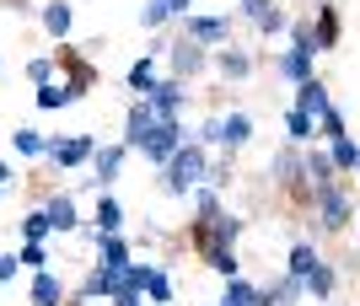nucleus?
Segmentation results:
<instances>
[{"label": "nucleus", "instance_id": "obj_2", "mask_svg": "<svg viewBox=\"0 0 360 306\" xmlns=\"http://www.w3.org/2000/svg\"><path fill=\"white\" fill-rule=\"evenodd\" d=\"M312 231H323V237H333V231H349L355 226V215H360V204H355V194H349L339 178H333L328 188H317V204H312Z\"/></svg>", "mask_w": 360, "mask_h": 306}, {"label": "nucleus", "instance_id": "obj_11", "mask_svg": "<svg viewBox=\"0 0 360 306\" xmlns=\"http://www.w3.org/2000/svg\"><path fill=\"white\" fill-rule=\"evenodd\" d=\"M150 129H156V107H150V97H129V113H124V145L140 151Z\"/></svg>", "mask_w": 360, "mask_h": 306}, {"label": "nucleus", "instance_id": "obj_41", "mask_svg": "<svg viewBox=\"0 0 360 306\" xmlns=\"http://www.w3.org/2000/svg\"><path fill=\"white\" fill-rule=\"evenodd\" d=\"M167 11H172V16H188V11H194V0H167Z\"/></svg>", "mask_w": 360, "mask_h": 306}, {"label": "nucleus", "instance_id": "obj_30", "mask_svg": "<svg viewBox=\"0 0 360 306\" xmlns=\"http://www.w3.org/2000/svg\"><path fill=\"white\" fill-rule=\"evenodd\" d=\"M44 237H54V226H49L44 204H38V210H27V215H22V242H44Z\"/></svg>", "mask_w": 360, "mask_h": 306}, {"label": "nucleus", "instance_id": "obj_32", "mask_svg": "<svg viewBox=\"0 0 360 306\" xmlns=\"http://www.w3.org/2000/svg\"><path fill=\"white\" fill-rule=\"evenodd\" d=\"M167 22H172V11H167V0H146V6H140V27H146V32H162Z\"/></svg>", "mask_w": 360, "mask_h": 306}, {"label": "nucleus", "instance_id": "obj_1", "mask_svg": "<svg viewBox=\"0 0 360 306\" xmlns=\"http://www.w3.org/2000/svg\"><path fill=\"white\" fill-rule=\"evenodd\" d=\"M210 145H199V140H183L178 145V156L162 167V194L167 199H188L199 183H210Z\"/></svg>", "mask_w": 360, "mask_h": 306}, {"label": "nucleus", "instance_id": "obj_35", "mask_svg": "<svg viewBox=\"0 0 360 306\" xmlns=\"http://www.w3.org/2000/svg\"><path fill=\"white\" fill-rule=\"evenodd\" d=\"M290 44L307 48V54H323V44H317V27H312V22H290Z\"/></svg>", "mask_w": 360, "mask_h": 306}, {"label": "nucleus", "instance_id": "obj_8", "mask_svg": "<svg viewBox=\"0 0 360 306\" xmlns=\"http://www.w3.org/2000/svg\"><path fill=\"white\" fill-rule=\"evenodd\" d=\"M253 113H242V107H231V113H221V124H215V145H221V151H248V145H253Z\"/></svg>", "mask_w": 360, "mask_h": 306}, {"label": "nucleus", "instance_id": "obj_23", "mask_svg": "<svg viewBox=\"0 0 360 306\" xmlns=\"http://www.w3.org/2000/svg\"><path fill=\"white\" fill-rule=\"evenodd\" d=\"M285 140L290 145H312L317 140V119L307 113V107H296V102L285 107Z\"/></svg>", "mask_w": 360, "mask_h": 306}, {"label": "nucleus", "instance_id": "obj_13", "mask_svg": "<svg viewBox=\"0 0 360 306\" xmlns=\"http://www.w3.org/2000/svg\"><path fill=\"white\" fill-rule=\"evenodd\" d=\"M210 65H215V76L231 81V86L253 76V54H248V48H237V44H221V48L210 54Z\"/></svg>", "mask_w": 360, "mask_h": 306}, {"label": "nucleus", "instance_id": "obj_6", "mask_svg": "<svg viewBox=\"0 0 360 306\" xmlns=\"http://www.w3.org/2000/svg\"><path fill=\"white\" fill-rule=\"evenodd\" d=\"M124 161H129V145L124 140H113V145H97L91 151V172H86V183L103 194V188H113L124 178Z\"/></svg>", "mask_w": 360, "mask_h": 306}, {"label": "nucleus", "instance_id": "obj_29", "mask_svg": "<svg viewBox=\"0 0 360 306\" xmlns=\"http://www.w3.org/2000/svg\"><path fill=\"white\" fill-rule=\"evenodd\" d=\"M253 27H258V38H280V32H290V11L280 6V0H274V6H269L264 16H258Z\"/></svg>", "mask_w": 360, "mask_h": 306}, {"label": "nucleus", "instance_id": "obj_22", "mask_svg": "<svg viewBox=\"0 0 360 306\" xmlns=\"http://www.w3.org/2000/svg\"><path fill=\"white\" fill-rule=\"evenodd\" d=\"M156 81H162L156 54H140V60L129 65V81H124V86H129V97H150V86H156Z\"/></svg>", "mask_w": 360, "mask_h": 306}, {"label": "nucleus", "instance_id": "obj_4", "mask_svg": "<svg viewBox=\"0 0 360 306\" xmlns=\"http://www.w3.org/2000/svg\"><path fill=\"white\" fill-rule=\"evenodd\" d=\"M91 151H97V140H91V135H49L44 161L54 172H75V167H91Z\"/></svg>", "mask_w": 360, "mask_h": 306}, {"label": "nucleus", "instance_id": "obj_38", "mask_svg": "<svg viewBox=\"0 0 360 306\" xmlns=\"http://www.w3.org/2000/svg\"><path fill=\"white\" fill-rule=\"evenodd\" d=\"M54 70H60V60H27V81H32V86H49Z\"/></svg>", "mask_w": 360, "mask_h": 306}, {"label": "nucleus", "instance_id": "obj_12", "mask_svg": "<svg viewBox=\"0 0 360 306\" xmlns=\"http://www.w3.org/2000/svg\"><path fill=\"white\" fill-rule=\"evenodd\" d=\"M44 215H49V226H54V237H70V231H81L86 220H81V210H75V194L65 188V194H49L44 199Z\"/></svg>", "mask_w": 360, "mask_h": 306}, {"label": "nucleus", "instance_id": "obj_34", "mask_svg": "<svg viewBox=\"0 0 360 306\" xmlns=\"http://www.w3.org/2000/svg\"><path fill=\"white\" fill-rule=\"evenodd\" d=\"M312 263H317V247H312V242H290V258H285L290 274L307 279V269H312Z\"/></svg>", "mask_w": 360, "mask_h": 306}, {"label": "nucleus", "instance_id": "obj_16", "mask_svg": "<svg viewBox=\"0 0 360 306\" xmlns=\"http://www.w3.org/2000/svg\"><path fill=\"white\" fill-rule=\"evenodd\" d=\"M183 32L188 38H199V44H210V48H221L226 38H231V16H183Z\"/></svg>", "mask_w": 360, "mask_h": 306}, {"label": "nucleus", "instance_id": "obj_26", "mask_svg": "<svg viewBox=\"0 0 360 306\" xmlns=\"http://www.w3.org/2000/svg\"><path fill=\"white\" fill-rule=\"evenodd\" d=\"M312 27H317V44H323V54H328V48H339V11H333V6H317Z\"/></svg>", "mask_w": 360, "mask_h": 306}, {"label": "nucleus", "instance_id": "obj_31", "mask_svg": "<svg viewBox=\"0 0 360 306\" xmlns=\"http://www.w3.org/2000/svg\"><path fill=\"white\" fill-rule=\"evenodd\" d=\"M108 306H146V291H140V285H135L129 274H119V285H113Z\"/></svg>", "mask_w": 360, "mask_h": 306}, {"label": "nucleus", "instance_id": "obj_42", "mask_svg": "<svg viewBox=\"0 0 360 306\" xmlns=\"http://www.w3.org/2000/svg\"><path fill=\"white\" fill-rule=\"evenodd\" d=\"M11 178H16V172H11V161H0V188H11Z\"/></svg>", "mask_w": 360, "mask_h": 306}, {"label": "nucleus", "instance_id": "obj_43", "mask_svg": "<svg viewBox=\"0 0 360 306\" xmlns=\"http://www.w3.org/2000/svg\"><path fill=\"white\" fill-rule=\"evenodd\" d=\"M6 194H11V188H0V199H6Z\"/></svg>", "mask_w": 360, "mask_h": 306}, {"label": "nucleus", "instance_id": "obj_15", "mask_svg": "<svg viewBox=\"0 0 360 306\" xmlns=\"http://www.w3.org/2000/svg\"><path fill=\"white\" fill-rule=\"evenodd\" d=\"M91 231V226H86ZM91 237H97V231H91ZM91 263H103V269H113V274H124V269H129V237H124V231H108V237H97V258Z\"/></svg>", "mask_w": 360, "mask_h": 306}, {"label": "nucleus", "instance_id": "obj_3", "mask_svg": "<svg viewBox=\"0 0 360 306\" xmlns=\"http://www.w3.org/2000/svg\"><path fill=\"white\" fill-rule=\"evenodd\" d=\"M167 70L178 81H199L205 70H210V44H199V38H167Z\"/></svg>", "mask_w": 360, "mask_h": 306}, {"label": "nucleus", "instance_id": "obj_44", "mask_svg": "<svg viewBox=\"0 0 360 306\" xmlns=\"http://www.w3.org/2000/svg\"><path fill=\"white\" fill-rule=\"evenodd\" d=\"M355 226H360V215H355Z\"/></svg>", "mask_w": 360, "mask_h": 306}, {"label": "nucleus", "instance_id": "obj_19", "mask_svg": "<svg viewBox=\"0 0 360 306\" xmlns=\"http://www.w3.org/2000/svg\"><path fill=\"white\" fill-rule=\"evenodd\" d=\"M44 32L54 38V44H65L70 38V27H75V11H70V0H44Z\"/></svg>", "mask_w": 360, "mask_h": 306}, {"label": "nucleus", "instance_id": "obj_5", "mask_svg": "<svg viewBox=\"0 0 360 306\" xmlns=\"http://www.w3.org/2000/svg\"><path fill=\"white\" fill-rule=\"evenodd\" d=\"M188 140V129H183V119H156V129L146 135V145H140V156H146L150 167L162 172L172 156H178V145Z\"/></svg>", "mask_w": 360, "mask_h": 306}, {"label": "nucleus", "instance_id": "obj_9", "mask_svg": "<svg viewBox=\"0 0 360 306\" xmlns=\"http://www.w3.org/2000/svg\"><path fill=\"white\" fill-rule=\"evenodd\" d=\"M124 274H129L140 291H146V301H150V306H172V274H167L162 263H129Z\"/></svg>", "mask_w": 360, "mask_h": 306}, {"label": "nucleus", "instance_id": "obj_7", "mask_svg": "<svg viewBox=\"0 0 360 306\" xmlns=\"http://www.w3.org/2000/svg\"><path fill=\"white\" fill-rule=\"evenodd\" d=\"M194 102V86L178 76H162L150 86V107H156V119H183V107Z\"/></svg>", "mask_w": 360, "mask_h": 306}, {"label": "nucleus", "instance_id": "obj_33", "mask_svg": "<svg viewBox=\"0 0 360 306\" xmlns=\"http://www.w3.org/2000/svg\"><path fill=\"white\" fill-rule=\"evenodd\" d=\"M32 102L44 107V113H60V107H70V86H54V81H49V86H38Z\"/></svg>", "mask_w": 360, "mask_h": 306}, {"label": "nucleus", "instance_id": "obj_27", "mask_svg": "<svg viewBox=\"0 0 360 306\" xmlns=\"http://www.w3.org/2000/svg\"><path fill=\"white\" fill-rule=\"evenodd\" d=\"M328 156H333V167H339V172H360V145L349 135L328 140Z\"/></svg>", "mask_w": 360, "mask_h": 306}, {"label": "nucleus", "instance_id": "obj_24", "mask_svg": "<svg viewBox=\"0 0 360 306\" xmlns=\"http://www.w3.org/2000/svg\"><path fill=\"white\" fill-rule=\"evenodd\" d=\"M333 285H339L333 263H328V258H317L312 269H307V295H312V301H333Z\"/></svg>", "mask_w": 360, "mask_h": 306}, {"label": "nucleus", "instance_id": "obj_14", "mask_svg": "<svg viewBox=\"0 0 360 306\" xmlns=\"http://www.w3.org/2000/svg\"><path fill=\"white\" fill-rule=\"evenodd\" d=\"M274 76L280 81H290V86H301V81L307 76H317V54H307V48H280V54H274Z\"/></svg>", "mask_w": 360, "mask_h": 306}, {"label": "nucleus", "instance_id": "obj_18", "mask_svg": "<svg viewBox=\"0 0 360 306\" xmlns=\"http://www.w3.org/2000/svg\"><path fill=\"white\" fill-rule=\"evenodd\" d=\"M91 231H97V237H108V231H124V204L113 199V194H97V204H91V220H86Z\"/></svg>", "mask_w": 360, "mask_h": 306}, {"label": "nucleus", "instance_id": "obj_39", "mask_svg": "<svg viewBox=\"0 0 360 306\" xmlns=\"http://www.w3.org/2000/svg\"><path fill=\"white\" fill-rule=\"evenodd\" d=\"M22 274V253H0V285H11Z\"/></svg>", "mask_w": 360, "mask_h": 306}, {"label": "nucleus", "instance_id": "obj_21", "mask_svg": "<svg viewBox=\"0 0 360 306\" xmlns=\"http://www.w3.org/2000/svg\"><path fill=\"white\" fill-rule=\"evenodd\" d=\"M301 156H307V183H312V188H328L333 178H345V172L333 167V156H328V151H312V145H301Z\"/></svg>", "mask_w": 360, "mask_h": 306}, {"label": "nucleus", "instance_id": "obj_10", "mask_svg": "<svg viewBox=\"0 0 360 306\" xmlns=\"http://www.w3.org/2000/svg\"><path fill=\"white\" fill-rule=\"evenodd\" d=\"M54 60H60V70H65L70 102H81V97H86L91 86H97V65H91V60H81V54H75V48H65V44H60V54H54Z\"/></svg>", "mask_w": 360, "mask_h": 306}, {"label": "nucleus", "instance_id": "obj_40", "mask_svg": "<svg viewBox=\"0 0 360 306\" xmlns=\"http://www.w3.org/2000/svg\"><path fill=\"white\" fill-rule=\"evenodd\" d=\"M274 0H237V16H248V22H258V16L269 11Z\"/></svg>", "mask_w": 360, "mask_h": 306}, {"label": "nucleus", "instance_id": "obj_17", "mask_svg": "<svg viewBox=\"0 0 360 306\" xmlns=\"http://www.w3.org/2000/svg\"><path fill=\"white\" fill-rule=\"evenodd\" d=\"M27 301H32V306H65L70 295H65V279L54 274V269H38V274H32V285H27Z\"/></svg>", "mask_w": 360, "mask_h": 306}, {"label": "nucleus", "instance_id": "obj_28", "mask_svg": "<svg viewBox=\"0 0 360 306\" xmlns=\"http://www.w3.org/2000/svg\"><path fill=\"white\" fill-rule=\"evenodd\" d=\"M221 306H258V285H253V279H242V274H231V279H226Z\"/></svg>", "mask_w": 360, "mask_h": 306}, {"label": "nucleus", "instance_id": "obj_36", "mask_svg": "<svg viewBox=\"0 0 360 306\" xmlns=\"http://www.w3.org/2000/svg\"><path fill=\"white\" fill-rule=\"evenodd\" d=\"M317 135H323V140H339V135H349V129H345V113H339V107H328V113L317 119Z\"/></svg>", "mask_w": 360, "mask_h": 306}, {"label": "nucleus", "instance_id": "obj_37", "mask_svg": "<svg viewBox=\"0 0 360 306\" xmlns=\"http://www.w3.org/2000/svg\"><path fill=\"white\" fill-rule=\"evenodd\" d=\"M22 269H32V274L49 269V247L44 242H22Z\"/></svg>", "mask_w": 360, "mask_h": 306}, {"label": "nucleus", "instance_id": "obj_25", "mask_svg": "<svg viewBox=\"0 0 360 306\" xmlns=\"http://www.w3.org/2000/svg\"><path fill=\"white\" fill-rule=\"evenodd\" d=\"M11 151L22 156V161H38V156L49 151V140L32 129V124H22V129H11Z\"/></svg>", "mask_w": 360, "mask_h": 306}, {"label": "nucleus", "instance_id": "obj_20", "mask_svg": "<svg viewBox=\"0 0 360 306\" xmlns=\"http://www.w3.org/2000/svg\"><path fill=\"white\" fill-rule=\"evenodd\" d=\"M296 107H307L312 119H323V113L333 107V97H328V86H323V76H307V81L296 86Z\"/></svg>", "mask_w": 360, "mask_h": 306}]
</instances>
